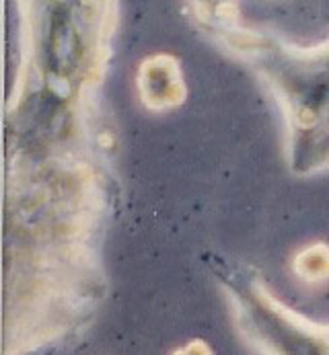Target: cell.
<instances>
[{
  "label": "cell",
  "mask_w": 329,
  "mask_h": 355,
  "mask_svg": "<svg viewBox=\"0 0 329 355\" xmlns=\"http://www.w3.org/2000/svg\"><path fill=\"white\" fill-rule=\"evenodd\" d=\"M140 97L151 109H169L185 99V85L179 62L173 55L159 53L149 58L138 74Z\"/></svg>",
  "instance_id": "6da1fadb"
},
{
  "label": "cell",
  "mask_w": 329,
  "mask_h": 355,
  "mask_svg": "<svg viewBox=\"0 0 329 355\" xmlns=\"http://www.w3.org/2000/svg\"><path fill=\"white\" fill-rule=\"evenodd\" d=\"M294 271L301 279L309 284L326 282L329 279V247L315 245L296 254L294 259Z\"/></svg>",
  "instance_id": "7a4b0ae2"
},
{
  "label": "cell",
  "mask_w": 329,
  "mask_h": 355,
  "mask_svg": "<svg viewBox=\"0 0 329 355\" xmlns=\"http://www.w3.org/2000/svg\"><path fill=\"white\" fill-rule=\"evenodd\" d=\"M175 355H210V352H208V347L202 341H194L183 352H177Z\"/></svg>",
  "instance_id": "3957f363"
}]
</instances>
